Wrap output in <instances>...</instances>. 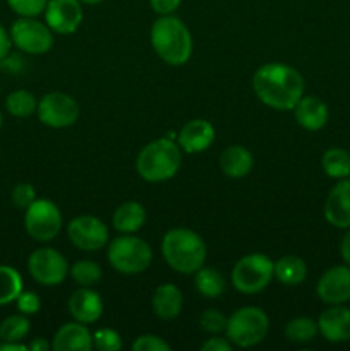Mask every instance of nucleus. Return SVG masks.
I'll list each match as a JSON object with an SVG mask.
<instances>
[{
    "label": "nucleus",
    "instance_id": "1",
    "mask_svg": "<svg viewBox=\"0 0 350 351\" xmlns=\"http://www.w3.org/2000/svg\"><path fill=\"white\" fill-rule=\"evenodd\" d=\"M253 89L257 98L273 110H294L304 93L301 72L285 64H264L254 72Z\"/></svg>",
    "mask_w": 350,
    "mask_h": 351
},
{
    "label": "nucleus",
    "instance_id": "2",
    "mask_svg": "<svg viewBox=\"0 0 350 351\" xmlns=\"http://www.w3.org/2000/svg\"><path fill=\"white\" fill-rule=\"evenodd\" d=\"M151 47L168 65H184L192 55V36L178 17L160 16L151 26Z\"/></svg>",
    "mask_w": 350,
    "mask_h": 351
},
{
    "label": "nucleus",
    "instance_id": "3",
    "mask_svg": "<svg viewBox=\"0 0 350 351\" xmlns=\"http://www.w3.org/2000/svg\"><path fill=\"white\" fill-rule=\"evenodd\" d=\"M161 254L168 266L180 274H196L205 266V240L189 228H172L161 240Z\"/></svg>",
    "mask_w": 350,
    "mask_h": 351
},
{
    "label": "nucleus",
    "instance_id": "4",
    "mask_svg": "<svg viewBox=\"0 0 350 351\" xmlns=\"http://www.w3.org/2000/svg\"><path fill=\"white\" fill-rule=\"evenodd\" d=\"M182 163V149L168 137L146 144L137 154L136 170L146 182H165L175 177Z\"/></svg>",
    "mask_w": 350,
    "mask_h": 351
},
{
    "label": "nucleus",
    "instance_id": "5",
    "mask_svg": "<svg viewBox=\"0 0 350 351\" xmlns=\"http://www.w3.org/2000/svg\"><path fill=\"white\" fill-rule=\"evenodd\" d=\"M270 319L259 307H242L226 319L225 336L239 348H253L268 335Z\"/></svg>",
    "mask_w": 350,
    "mask_h": 351
},
{
    "label": "nucleus",
    "instance_id": "6",
    "mask_svg": "<svg viewBox=\"0 0 350 351\" xmlns=\"http://www.w3.org/2000/svg\"><path fill=\"white\" fill-rule=\"evenodd\" d=\"M153 261L151 247L134 235H124L110 242L108 263L122 274H139L150 267Z\"/></svg>",
    "mask_w": 350,
    "mask_h": 351
},
{
    "label": "nucleus",
    "instance_id": "7",
    "mask_svg": "<svg viewBox=\"0 0 350 351\" xmlns=\"http://www.w3.org/2000/svg\"><path fill=\"white\" fill-rule=\"evenodd\" d=\"M275 276V263L264 254H249L237 261L232 269V285L237 291L254 295L263 291Z\"/></svg>",
    "mask_w": 350,
    "mask_h": 351
},
{
    "label": "nucleus",
    "instance_id": "8",
    "mask_svg": "<svg viewBox=\"0 0 350 351\" xmlns=\"http://www.w3.org/2000/svg\"><path fill=\"white\" fill-rule=\"evenodd\" d=\"M24 228L31 239L50 242L62 228V215L50 199H34L24 215Z\"/></svg>",
    "mask_w": 350,
    "mask_h": 351
},
{
    "label": "nucleus",
    "instance_id": "9",
    "mask_svg": "<svg viewBox=\"0 0 350 351\" xmlns=\"http://www.w3.org/2000/svg\"><path fill=\"white\" fill-rule=\"evenodd\" d=\"M10 41L21 51L30 55H43L54 47V36L48 24L34 17H21L10 27Z\"/></svg>",
    "mask_w": 350,
    "mask_h": 351
},
{
    "label": "nucleus",
    "instance_id": "10",
    "mask_svg": "<svg viewBox=\"0 0 350 351\" xmlns=\"http://www.w3.org/2000/svg\"><path fill=\"white\" fill-rule=\"evenodd\" d=\"M31 278L41 287H57L69 274V264L58 250L43 247L34 250L27 259Z\"/></svg>",
    "mask_w": 350,
    "mask_h": 351
},
{
    "label": "nucleus",
    "instance_id": "11",
    "mask_svg": "<svg viewBox=\"0 0 350 351\" xmlns=\"http://www.w3.org/2000/svg\"><path fill=\"white\" fill-rule=\"evenodd\" d=\"M38 119L51 129H64L79 119V105L65 93H48L38 103Z\"/></svg>",
    "mask_w": 350,
    "mask_h": 351
},
{
    "label": "nucleus",
    "instance_id": "12",
    "mask_svg": "<svg viewBox=\"0 0 350 351\" xmlns=\"http://www.w3.org/2000/svg\"><path fill=\"white\" fill-rule=\"evenodd\" d=\"M67 235L72 245L84 252H95L103 249L108 242V230L102 219L82 215L72 219L67 226Z\"/></svg>",
    "mask_w": 350,
    "mask_h": 351
},
{
    "label": "nucleus",
    "instance_id": "13",
    "mask_svg": "<svg viewBox=\"0 0 350 351\" xmlns=\"http://www.w3.org/2000/svg\"><path fill=\"white\" fill-rule=\"evenodd\" d=\"M319 300L328 305H343L350 302V267L335 266L325 271L316 287Z\"/></svg>",
    "mask_w": 350,
    "mask_h": 351
},
{
    "label": "nucleus",
    "instance_id": "14",
    "mask_svg": "<svg viewBox=\"0 0 350 351\" xmlns=\"http://www.w3.org/2000/svg\"><path fill=\"white\" fill-rule=\"evenodd\" d=\"M45 19L54 33H74L82 23L81 2L79 0H48Z\"/></svg>",
    "mask_w": 350,
    "mask_h": 351
},
{
    "label": "nucleus",
    "instance_id": "15",
    "mask_svg": "<svg viewBox=\"0 0 350 351\" xmlns=\"http://www.w3.org/2000/svg\"><path fill=\"white\" fill-rule=\"evenodd\" d=\"M325 218L335 228H350V177L342 178L328 194Z\"/></svg>",
    "mask_w": 350,
    "mask_h": 351
},
{
    "label": "nucleus",
    "instance_id": "16",
    "mask_svg": "<svg viewBox=\"0 0 350 351\" xmlns=\"http://www.w3.org/2000/svg\"><path fill=\"white\" fill-rule=\"evenodd\" d=\"M318 329L329 343H345L350 339V308L331 305L319 315Z\"/></svg>",
    "mask_w": 350,
    "mask_h": 351
},
{
    "label": "nucleus",
    "instance_id": "17",
    "mask_svg": "<svg viewBox=\"0 0 350 351\" xmlns=\"http://www.w3.org/2000/svg\"><path fill=\"white\" fill-rule=\"evenodd\" d=\"M215 127L208 120L194 119L182 127V130L178 132L177 144L180 146L182 151L194 154L208 149L213 144V141H215Z\"/></svg>",
    "mask_w": 350,
    "mask_h": 351
},
{
    "label": "nucleus",
    "instance_id": "18",
    "mask_svg": "<svg viewBox=\"0 0 350 351\" xmlns=\"http://www.w3.org/2000/svg\"><path fill=\"white\" fill-rule=\"evenodd\" d=\"M69 312L74 321L81 324H93L103 314V302L96 291L91 288L81 287L69 298Z\"/></svg>",
    "mask_w": 350,
    "mask_h": 351
},
{
    "label": "nucleus",
    "instance_id": "19",
    "mask_svg": "<svg viewBox=\"0 0 350 351\" xmlns=\"http://www.w3.org/2000/svg\"><path fill=\"white\" fill-rule=\"evenodd\" d=\"M295 122L305 130H321L328 122V106L316 96H302L294 106Z\"/></svg>",
    "mask_w": 350,
    "mask_h": 351
},
{
    "label": "nucleus",
    "instance_id": "20",
    "mask_svg": "<svg viewBox=\"0 0 350 351\" xmlns=\"http://www.w3.org/2000/svg\"><path fill=\"white\" fill-rule=\"evenodd\" d=\"M51 348L55 351H89L93 348V335L86 324L69 322L55 332Z\"/></svg>",
    "mask_w": 350,
    "mask_h": 351
},
{
    "label": "nucleus",
    "instance_id": "21",
    "mask_svg": "<svg viewBox=\"0 0 350 351\" xmlns=\"http://www.w3.org/2000/svg\"><path fill=\"white\" fill-rule=\"evenodd\" d=\"M113 228L124 235H134L146 223V209L136 201H127L120 204L113 213Z\"/></svg>",
    "mask_w": 350,
    "mask_h": 351
},
{
    "label": "nucleus",
    "instance_id": "22",
    "mask_svg": "<svg viewBox=\"0 0 350 351\" xmlns=\"http://www.w3.org/2000/svg\"><path fill=\"white\" fill-rule=\"evenodd\" d=\"M254 167L253 154L244 146H230L220 154V168L230 178H244Z\"/></svg>",
    "mask_w": 350,
    "mask_h": 351
},
{
    "label": "nucleus",
    "instance_id": "23",
    "mask_svg": "<svg viewBox=\"0 0 350 351\" xmlns=\"http://www.w3.org/2000/svg\"><path fill=\"white\" fill-rule=\"evenodd\" d=\"M153 311L163 321L175 319L182 311V291L175 285H160L153 293Z\"/></svg>",
    "mask_w": 350,
    "mask_h": 351
},
{
    "label": "nucleus",
    "instance_id": "24",
    "mask_svg": "<svg viewBox=\"0 0 350 351\" xmlns=\"http://www.w3.org/2000/svg\"><path fill=\"white\" fill-rule=\"evenodd\" d=\"M275 278L281 285L297 287L307 278V266L297 256H283L275 263Z\"/></svg>",
    "mask_w": 350,
    "mask_h": 351
},
{
    "label": "nucleus",
    "instance_id": "25",
    "mask_svg": "<svg viewBox=\"0 0 350 351\" xmlns=\"http://www.w3.org/2000/svg\"><path fill=\"white\" fill-rule=\"evenodd\" d=\"M196 290L199 295L206 298H218L225 291V278L213 267H205L196 271Z\"/></svg>",
    "mask_w": 350,
    "mask_h": 351
},
{
    "label": "nucleus",
    "instance_id": "26",
    "mask_svg": "<svg viewBox=\"0 0 350 351\" xmlns=\"http://www.w3.org/2000/svg\"><path fill=\"white\" fill-rule=\"evenodd\" d=\"M321 167L329 178L342 180L350 177V153L342 147H331L323 154Z\"/></svg>",
    "mask_w": 350,
    "mask_h": 351
},
{
    "label": "nucleus",
    "instance_id": "27",
    "mask_svg": "<svg viewBox=\"0 0 350 351\" xmlns=\"http://www.w3.org/2000/svg\"><path fill=\"white\" fill-rule=\"evenodd\" d=\"M23 291V278L14 267L0 266V307L16 302Z\"/></svg>",
    "mask_w": 350,
    "mask_h": 351
},
{
    "label": "nucleus",
    "instance_id": "28",
    "mask_svg": "<svg viewBox=\"0 0 350 351\" xmlns=\"http://www.w3.org/2000/svg\"><path fill=\"white\" fill-rule=\"evenodd\" d=\"M5 108L12 117L26 119V117L33 115L36 112L38 101L30 91H26V89H17V91H12L5 98Z\"/></svg>",
    "mask_w": 350,
    "mask_h": 351
},
{
    "label": "nucleus",
    "instance_id": "29",
    "mask_svg": "<svg viewBox=\"0 0 350 351\" xmlns=\"http://www.w3.org/2000/svg\"><path fill=\"white\" fill-rule=\"evenodd\" d=\"M319 332L318 322L309 317H295L285 326V336L292 343H309Z\"/></svg>",
    "mask_w": 350,
    "mask_h": 351
},
{
    "label": "nucleus",
    "instance_id": "30",
    "mask_svg": "<svg viewBox=\"0 0 350 351\" xmlns=\"http://www.w3.org/2000/svg\"><path fill=\"white\" fill-rule=\"evenodd\" d=\"M72 280L79 285V287L84 288H93L95 285H98L102 281V267L98 266L93 261H79L74 266L69 269Z\"/></svg>",
    "mask_w": 350,
    "mask_h": 351
},
{
    "label": "nucleus",
    "instance_id": "31",
    "mask_svg": "<svg viewBox=\"0 0 350 351\" xmlns=\"http://www.w3.org/2000/svg\"><path fill=\"white\" fill-rule=\"evenodd\" d=\"M30 328V321L24 314L10 315L0 322V341H23Z\"/></svg>",
    "mask_w": 350,
    "mask_h": 351
},
{
    "label": "nucleus",
    "instance_id": "32",
    "mask_svg": "<svg viewBox=\"0 0 350 351\" xmlns=\"http://www.w3.org/2000/svg\"><path fill=\"white\" fill-rule=\"evenodd\" d=\"M93 346L100 351H117L122 348V339L113 329H98L93 335Z\"/></svg>",
    "mask_w": 350,
    "mask_h": 351
},
{
    "label": "nucleus",
    "instance_id": "33",
    "mask_svg": "<svg viewBox=\"0 0 350 351\" xmlns=\"http://www.w3.org/2000/svg\"><path fill=\"white\" fill-rule=\"evenodd\" d=\"M7 3L21 17H36L45 12L48 0H7Z\"/></svg>",
    "mask_w": 350,
    "mask_h": 351
},
{
    "label": "nucleus",
    "instance_id": "34",
    "mask_svg": "<svg viewBox=\"0 0 350 351\" xmlns=\"http://www.w3.org/2000/svg\"><path fill=\"white\" fill-rule=\"evenodd\" d=\"M199 326L208 335H220V332L225 331L226 328V317L222 312L215 311V308H209L199 319Z\"/></svg>",
    "mask_w": 350,
    "mask_h": 351
},
{
    "label": "nucleus",
    "instance_id": "35",
    "mask_svg": "<svg viewBox=\"0 0 350 351\" xmlns=\"http://www.w3.org/2000/svg\"><path fill=\"white\" fill-rule=\"evenodd\" d=\"M10 199H12V202L17 206V208L26 209L30 208L31 202L36 199V191H34L33 185L27 184V182H21V184H17L16 187L12 189Z\"/></svg>",
    "mask_w": 350,
    "mask_h": 351
},
{
    "label": "nucleus",
    "instance_id": "36",
    "mask_svg": "<svg viewBox=\"0 0 350 351\" xmlns=\"http://www.w3.org/2000/svg\"><path fill=\"white\" fill-rule=\"evenodd\" d=\"M134 351H170V345L160 336L144 335L132 343Z\"/></svg>",
    "mask_w": 350,
    "mask_h": 351
},
{
    "label": "nucleus",
    "instance_id": "37",
    "mask_svg": "<svg viewBox=\"0 0 350 351\" xmlns=\"http://www.w3.org/2000/svg\"><path fill=\"white\" fill-rule=\"evenodd\" d=\"M17 311L24 315H33L40 311L41 302L34 291H21L19 297L16 298Z\"/></svg>",
    "mask_w": 350,
    "mask_h": 351
},
{
    "label": "nucleus",
    "instance_id": "38",
    "mask_svg": "<svg viewBox=\"0 0 350 351\" xmlns=\"http://www.w3.org/2000/svg\"><path fill=\"white\" fill-rule=\"evenodd\" d=\"M182 0H150L151 7L156 14L160 16H168V14H174L178 9Z\"/></svg>",
    "mask_w": 350,
    "mask_h": 351
},
{
    "label": "nucleus",
    "instance_id": "39",
    "mask_svg": "<svg viewBox=\"0 0 350 351\" xmlns=\"http://www.w3.org/2000/svg\"><path fill=\"white\" fill-rule=\"evenodd\" d=\"M202 351H232V343L229 341V338H209L208 341L202 343L201 346Z\"/></svg>",
    "mask_w": 350,
    "mask_h": 351
},
{
    "label": "nucleus",
    "instance_id": "40",
    "mask_svg": "<svg viewBox=\"0 0 350 351\" xmlns=\"http://www.w3.org/2000/svg\"><path fill=\"white\" fill-rule=\"evenodd\" d=\"M10 45H12V41H10V34L7 33L5 27L0 24V62L9 55Z\"/></svg>",
    "mask_w": 350,
    "mask_h": 351
},
{
    "label": "nucleus",
    "instance_id": "41",
    "mask_svg": "<svg viewBox=\"0 0 350 351\" xmlns=\"http://www.w3.org/2000/svg\"><path fill=\"white\" fill-rule=\"evenodd\" d=\"M340 254H342V259L345 261L347 266L350 267V228L347 230V233L342 239V243H340Z\"/></svg>",
    "mask_w": 350,
    "mask_h": 351
},
{
    "label": "nucleus",
    "instance_id": "42",
    "mask_svg": "<svg viewBox=\"0 0 350 351\" xmlns=\"http://www.w3.org/2000/svg\"><path fill=\"white\" fill-rule=\"evenodd\" d=\"M27 345L21 341H2L0 343V351H26Z\"/></svg>",
    "mask_w": 350,
    "mask_h": 351
},
{
    "label": "nucleus",
    "instance_id": "43",
    "mask_svg": "<svg viewBox=\"0 0 350 351\" xmlns=\"http://www.w3.org/2000/svg\"><path fill=\"white\" fill-rule=\"evenodd\" d=\"M50 346L51 345L45 338H36V339H33L30 345H27V350H31V351H47V350H50Z\"/></svg>",
    "mask_w": 350,
    "mask_h": 351
},
{
    "label": "nucleus",
    "instance_id": "44",
    "mask_svg": "<svg viewBox=\"0 0 350 351\" xmlns=\"http://www.w3.org/2000/svg\"><path fill=\"white\" fill-rule=\"evenodd\" d=\"M81 3H88V5H95V3L103 2V0H79Z\"/></svg>",
    "mask_w": 350,
    "mask_h": 351
},
{
    "label": "nucleus",
    "instance_id": "45",
    "mask_svg": "<svg viewBox=\"0 0 350 351\" xmlns=\"http://www.w3.org/2000/svg\"><path fill=\"white\" fill-rule=\"evenodd\" d=\"M2 122H3V119H2V112H0V127H2Z\"/></svg>",
    "mask_w": 350,
    "mask_h": 351
}]
</instances>
